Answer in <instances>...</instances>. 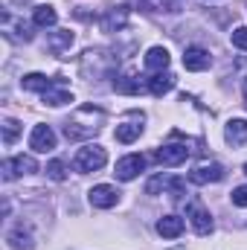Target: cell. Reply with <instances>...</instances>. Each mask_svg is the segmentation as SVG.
Segmentation results:
<instances>
[{"label": "cell", "mask_w": 247, "mask_h": 250, "mask_svg": "<svg viewBox=\"0 0 247 250\" xmlns=\"http://www.w3.org/2000/svg\"><path fill=\"white\" fill-rule=\"evenodd\" d=\"M18 134H21V123L18 120H3V143L6 146H12L18 140Z\"/></svg>", "instance_id": "21"}, {"label": "cell", "mask_w": 247, "mask_h": 250, "mask_svg": "<svg viewBox=\"0 0 247 250\" xmlns=\"http://www.w3.org/2000/svg\"><path fill=\"white\" fill-rule=\"evenodd\" d=\"M73 41H76V35H73L70 29H56V32H50V41H47V44H50L53 53L62 56V53H67V50L73 47Z\"/></svg>", "instance_id": "12"}, {"label": "cell", "mask_w": 247, "mask_h": 250, "mask_svg": "<svg viewBox=\"0 0 247 250\" xmlns=\"http://www.w3.org/2000/svg\"><path fill=\"white\" fill-rule=\"evenodd\" d=\"M105 163H108V154H105L102 146H84L76 154V169L79 172H99Z\"/></svg>", "instance_id": "1"}, {"label": "cell", "mask_w": 247, "mask_h": 250, "mask_svg": "<svg viewBox=\"0 0 247 250\" xmlns=\"http://www.w3.org/2000/svg\"><path fill=\"white\" fill-rule=\"evenodd\" d=\"M224 137L230 146H245L247 143V120H230L224 128Z\"/></svg>", "instance_id": "11"}, {"label": "cell", "mask_w": 247, "mask_h": 250, "mask_svg": "<svg viewBox=\"0 0 247 250\" xmlns=\"http://www.w3.org/2000/svg\"><path fill=\"white\" fill-rule=\"evenodd\" d=\"M125 23H128V9H125V6L111 9V12L102 18V29H105V32H117V29H123Z\"/></svg>", "instance_id": "13"}, {"label": "cell", "mask_w": 247, "mask_h": 250, "mask_svg": "<svg viewBox=\"0 0 247 250\" xmlns=\"http://www.w3.org/2000/svg\"><path fill=\"white\" fill-rule=\"evenodd\" d=\"M90 204L96 207V209H111V207H117V201H120V189L111 187V184H99V187L90 189Z\"/></svg>", "instance_id": "5"}, {"label": "cell", "mask_w": 247, "mask_h": 250, "mask_svg": "<svg viewBox=\"0 0 247 250\" xmlns=\"http://www.w3.org/2000/svg\"><path fill=\"white\" fill-rule=\"evenodd\" d=\"M245 175H247V163H245Z\"/></svg>", "instance_id": "29"}, {"label": "cell", "mask_w": 247, "mask_h": 250, "mask_svg": "<svg viewBox=\"0 0 247 250\" xmlns=\"http://www.w3.org/2000/svg\"><path fill=\"white\" fill-rule=\"evenodd\" d=\"M140 134H143V125H140V123H123V125H117V143H134Z\"/></svg>", "instance_id": "19"}, {"label": "cell", "mask_w": 247, "mask_h": 250, "mask_svg": "<svg viewBox=\"0 0 247 250\" xmlns=\"http://www.w3.org/2000/svg\"><path fill=\"white\" fill-rule=\"evenodd\" d=\"M163 189H169V178H163V175H154V178L145 184V192H148V195H160Z\"/></svg>", "instance_id": "22"}, {"label": "cell", "mask_w": 247, "mask_h": 250, "mask_svg": "<svg viewBox=\"0 0 247 250\" xmlns=\"http://www.w3.org/2000/svg\"><path fill=\"white\" fill-rule=\"evenodd\" d=\"M233 47H239V50H247V26H239V29H233Z\"/></svg>", "instance_id": "24"}, {"label": "cell", "mask_w": 247, "mask_h": 250, "mask_svg": "<svg viewBox=\"0 0 247 250\" xmlns=\"http://www.w3.org/2000/svg\"><path fill=\"white\" fill-rule=\"evenodd\" d=\"M157 233H160L163 239H178V236L184 233V218H181V215H163V218L157 221Z\"/></svg>", "instance_id": "10"}, {"label": "cell", "mask_w": 247, "mask_h": 250, "mask_svg": "<svg viewBox=\"0 0 247 250\" xmlns=\"http://www.w3.org/2000/svg\"><path fill=\"white\" fill-rule=\"evenodd\" d=\"M143 169H145V157H143V154H128V157H123V160L117 163V172H114V175H117L120 181H134Z\"/></svg>", "instance_id": "7"}, {"label": "cell", "mask_w": 247, "mask_h": 250, "mask_svg": "<svg viewBox=\"0 0 247 250\" xmlns=\"http://www.w3.org/2000/svg\"><path fill=\"white\" fill-rule=\"evenodd\" d=\"M186 218H189V224H192V230L198 236H209L212 233V215L201 204H189L186 207Z\"/></svg>", "instance_id": "4"}, {"label": "cell", "mask_w": 247, "mask_h": 250, "mask_svg": "<svg viewBox=\"0 0 247 250\" xmlns=\"http://www.w3.org/2000/svg\"><path fill=\"white\" fill-rule=\"evenodd\" d=\"M230 201L236 204V207H247V187H239L230 192Z\"/></svg>", "instance_id": "25"}, {"label": "cell", "mask_w": 247, "mask_h": 250, "mask_svg": "<svg viewBox=\"0 0 247 250\" xmlns=\"http://www.w3.org/2000/svg\"><path fill=\"white\" fill-rule=\"evenodd\" d=\"M12 172H15V175H32V172H38V166H35V160H32V157L18 154V157L12 160Z\"/></svg>", "instance_id": "20"}, {"label": "cell", "mask_w": 247, "mask_h": 250, "mask_svg": "<svg viewBox=\"0 0 247 250\" xmlns=\"http://www.w3.org/2000/svg\"><path fill=\"white\" fill-rule=\"evenodd\" d=\"M29 148L38 151V154H47L56 148V131L50 125H35L32 134H29Z\"/></svg>", "instance_id": "2"}, {"label": "cell", "mask_w": 247, "mask_h": 250, "mask_svg": "<svg viewBox=\"0 0 247 250\" xmlns=\"http://www.w3.org/2000/svg\"><path fill=\"white\" fill-rule=\"evenodd\" d=\"M154 157H157V163H163V166H181V163H186V157H189V148L181 146V143H172V146L157 148Z\"/></svg>", "instance_id": "6"}, {"label": "cell", "mask_w": 247, "mask_h": 250, "mask_svg": "<svg viewBox=\"0 0 247 250\" xmlns=\"http://www.w3.org/2000/svg\"><path fill=\"white\" fill-rule=\"evenodd\" d=\"M169 62H172V59H169V50H166V47H151V50L145 53V67H148V70H157V73H160V70L169 67Z\"/></svg>", "instance_id": "14"}, {"label": "cell", "mask_w": 247, "mask_h": 250, "mask_svg": "<svg viewBox=\"0 0 247 250\" xmlns=\"http://www.w3.org/2000/svg\"><path fill=\"white\" fill-rule=\"evenodd\" d=\"M221 178H224V166H221V163H201V166H195V169L189 172V181L198 184V187H204V184H218Z\"/></svg>", "instance_id": "3"}, {"label": "cell", "mask_w": 247, "mask_h": 250, "mask_svg": "<svg viewBox=\"0 0 247 250\" xmlns=\"http://www.w3.org/2000/svg\"><path fill=\"white\" fill-rule=\"evenodd\" d=\"M143 6H145L148 12H160V9L166 6V0H143Z\"/></svg>", "instance_id": "26"}, {"label": "cell", "mask_w": 247, "mask_h": 250, "mask_svg": "<svg viewBox=\"0 0 247 250\" xmlns=\"http://www.w3.org/2000/svg\"><path fill=\"white\" fill-rule=\"evenodd\" d=\"M47 175H50L53 181H64V178H67L64 163H62V160H50V163H47Z\"/></svg>", "instance_id": "23"}, {"label": "cell", "mask_w": 247, "mask_h": 250, "mask_svg": "<svg viewBox=\"0 0 247 250\" xmlns=\"http://www.w3.org/2000/svg\"><path fill=\"white\" fill-rule=\"evenodd\" d=\"M209 64H212V56H209L204 47H186V53H184V67L186 70L201 73V70H206Z\"/></svg>", "instance_id": "8"}, {"label": "cell", "mask_w": 247, "mask_h": 250, "mask_svg": "<svg viewBox=\"0 0 247 250\" xmlns=\"http://www.w3.org/2000/svg\"><path fill=\"white\" fill-rule=\"evenodd\" d=\"M15 178V172H12V160H6L3 163V181H12Z\"/></svg>", "instance_id": "27"}, {"label": "cell", "mask_w": 247, "mask_h": 250, "mask_svg": "<svg viewBox=\"0 0 247 250\" xmlns=\"http://www.w3.org/2000/svg\"><path fill=\"white\" fill-rule=\"evenodd\" d=\"M21 87H23V90H38V93H47V90L53 87V82H50L44 73H29V76H23V79H21Z\"/></svg>", "instance_id": "15"}, {"label": "cell", "mask_w": 247, "mask_h": 250, "mask_svg": "<svg viewBox=\"0 0 247 250\" xmlns=\"http://www.w3.org/2000/svg\"><path fill=\"white\" fill-rule=\"evenodd\" d=\"M245 99H247V79H245Z\"/></svg>", "instance_id": "28"}, {"label": "cell", "mask_w": 247, "mask_h": 250, "mask_svg": "<svg viewBox=\"0 0 247 250\" xmlns=\"http://www.w3.org/2000/svg\"><path fill=\"white\" fill-rule=\"evenodd\" d=\"M9 245L15 250H29L32 248V236H29V230H23V224H18L12 233H9Z\"/></svg>", "instance_id": "17"}, {"label": "cell", "mask_w": 247, "mask_h": 250, "mask_svg": "<svg viewBox=\"0 0 247 250\" xmlns=\"http://www.w3.org/2000/svg\"><path fill=\"white\" fill-rule=\"evenodd\" d=\"M56 21H59V15H56L53 6H35V12H32L35 26H56Z\"/></svg>", "instance_id": "16"}, {"label": "cell", "mask_w": 247, "mask_h": 250, "mask_svg": "<svg viewBox=\"0 0 247 250\" xmlns=\"http://www.w3.org/2000/svg\"><path fill=\"white\" fill-rule=\"evenodd\" d=\"M44 102H47V105H53V108H59V105L73 102V93H70L67 87H50V90L44 93Z\"/></svg>", "instance_id": "18"}, {"label": "cell", "mask_w": 247, "mask_h": 250, "mask_svg": "<svg viewBox=\"0 0 247 250\" xmlns=\"http://www.w3.org/2000/svg\"><path fill=\"white\" fill-rule=\"evenodd\" d=\"M145 87H148L151 96H163V93H169V90L175 87V76L160 70V73H154L151 79H145Z\"/></svg>", "instance_id": "9"}]
</instances>
